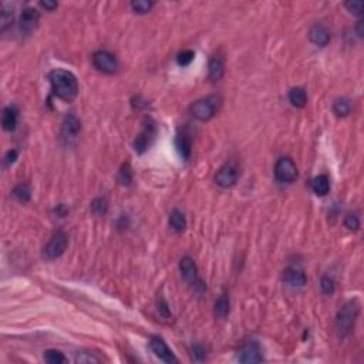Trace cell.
Returning a JSON list of instances; mask_svg holds the SVG:
<instances>
[{
    "label": "cell",
    "instance_id": "cell-1",
    "mask_svg": "<svg viewBox=\"0 0 364 364\" xmlns=\"http://www.w3.org/2000/svg\"><path fill=\"white\" fill-rule=\"evenodd\" d=\"M49 80H50L52 90L56 97L64 101H73L77 97L78 83L73 73L63 70V68H56L49 74Z\"/></svg>",
    "mask_w": 364,
    "mask_h": 364
},
{
    "label": "cell",
    "instance_id": "cell-2",
    "mask_svg": "<svg viewBox=\"0 0 364 364\" xmlns=\"http://www.w3.org/2000/svg\"><path fill=\"white\" fill-rule=\"evenodd\" d=\"M359 311H360V307L357 302L354 300L347 302L339 310L336 316V332L339 334V337H346L352 333L356 320H357V316H359Z\"/></svg>",
    "mask_w": 364,
    "mask_h": 364
},
{
    "label": "cell",
    "instance_id": "cell-3",
    "mask_svg": "<svg viewBox=\"0 0 364 364\" xmlns=\"http://www.w3.org/2000/svg\"><path fill=\"white\" fill-rule=\"evenodd\" d=\"M221 103L222 100L219 96H208L196 100L191 106V114L199 121H208L218 113Z\"/></svg>",
    "mask_w": 364,
    "mask_h": 364
},
{
    "label": "cell",
    "instance_id": "cell-4",
    "mask_svg": "<svg viewBox=\"0 0 364 364\" xmlns=\"http://www.w3.org/2000/svg\"><path fill=\"white\" fill-rule=\"evenodd\" d=\"M68 246V236L65 235L64 232L59 231L56 232L52 239L49 241V243L44 246L43 249V257L47 260H53L60 257L65 252V249Z\"/></svg>",
    "mask_w": 364,
    "mask_h": 364
},
{
    "label": "cell",
    "instance_id": "cell-5",
    "mask_svg": "<svg viewBox=\"0 0 364 364\" xmlns=\"http://www.w3.org/2000/svg\"><path fill=\"white\" fill-rule=\"evenodd\" d=\"M238 178H239V167L236 165V162L229 161L216 171L215 183L221 188H231L238 182Z\"/></svg>",
    "mask_w": 364,
    "mask_h": 364
},
{
    "label": "cell",
    "instance_id": "cell-6",
    "mask_svg": "<svg viewBox=\"0 0 364 364\" xmlns=\"http://www.w3.org/2000/svg\"><path fill=\"white\" fill-rule=\"evenodd\" d=\"M275 177L276 180L285 183H292L298 178V167L292 158L283 157L275 165Z\"/></svg>",
    "mask_w": 364,
    "mask_h": 364
},
{
    "label": "cell",
    "instance_id": "cell-7",
    "mask_svg": "<svg viewBox=\"0 0 364 364\" xmlns=\"http://www.w3.org/2000/svg\"><path fill=\"white\" fill-rule=\"evenodd\" d=\"M93 64L101 73L106 74H114L118 68V61L116 56L108 52H97L93 56Z\"/></svg>",
    "mask_w": 364,
    "mask_h": 364
},
{
    "label": "cell",
    "instance_id": "cell-8",
    "mask_svg": "<svg viewBox=\"0 0 364 364\" xmlns=\"http://www.w3.org/2000/svg\"><path fill=\"white\" fill-rule=\"evenodd\" d=\"M239 363H260L263 362L262 347L257 342H247L238 354Z\"/></svg>",
    "mask_w": 364,
    "mask_h": 364
},
{
    "label": "cell",
    "instance_id": "cell-9",
    "mask_svg": "<svg viewBox=\"0 0 364 364\" xmlns=\"http://www.w3.org/2000/svg\"><path fill=\"white\" fill-rule=\"evenodd\" d=\"M150 347L151 350L155 353L157 357H160L162 362H165V363H178V359L174 356V353L171 352V349L167 346V343L164 342L161 337H157V336H154V337H151V342H150Z\"/></svg>",
    "mask_w": 364,
    "mask_h": 364
},
{
    "label": "cell",
    "instance_id": "cell-10",
    "mask_svg": "<svg viewBox=\"0 0 364 364\" xmlns=\"http://www.w3.org/2000/svg\"><path fill=\"white\" fill-rule=\"evenodd\" d=\"M39 19H40V14H39V11L36 10V9H33V7L24 9V10L22 11L20 23H19V26H20V32H22L23 34H26V36L32 34V33L36 30L37 24H39Z\"/></svg>",
    "mask_w": 364,
    "mask_h": 364
},
{
    "label": "cell",
    "instance_id": "cell-11",
    "mask_svg": "<svg viewBox=\"0 0 364 364\" xmlns=\"http://www.w3.org/2000/svg\"><path fill=\"white\" fill-rule=\"evenodd\" d=\"M309 39L313 44L323 47L330 42V32L324 24L316 23L314 26H311L310 32H309Z\"/></svg>",
    "mask_w": 364,
    "mask_h": 364
},
{
    "label": "cell",
    "instance_id": "cell-12",
    "mask_svg": "<svg viewBox=\"0 0 364 364\" xmlns=\"http://www.w3.org/2000/svg\"><path fill=\"white\" fill-rule=\"evenodd\" d=\"M180 270H181L182 278L185 279V282H188L189 285H195L198 282V269H196L193 259H191V257L181 259Z\"/></svg>",
    "mask_w": 364,
    "mask_h": 364
},
{
    "label": "cell",
    "instance_id": "cell-13",
    "mask_svg": "<svg viewBox=\"0 0 364 364\" xmlns=\"http://www.w3.org/2000/svg\"><path fill=\"white\" fill-rule=\"evenodd\" d=\"M283 280L289 285L290 288H303L307 283L306 275L296 268H288L283 272Z\"/></svg>",
    "mask_w": 364,
    "mask_h": 364
},
{
    "label": "cell",
    "instance_id": "cell-14",
    "mask_svg": "<svg viewBox=\"0 0 364 364\" xmlns=\"http://www.w3.org/2000/svg\"><path fill=\"white\" fill-rule=\"evenodd\" d=\"M63 135L65 138H75L81 129V124L80 120L75 117L74 114H68L65 116L64 121H63Z\"/></svg>",
    "mask_w": 364,
    "mask_h": 364
},
{
    "label": "cell",
    "instance_id": "cell-15",
    "mask_svg": "<svg viewBox=\"0 0 364 364\" xmlns=\"http://www.w3.org/2000/svg\"><path fill=\"white\" fill-rule=\"evenodd\" d=\"M208 68H209V78L212 81H219L224 77V73H225V63H224L222 56H219V54L214 56L209 60Z\"/></svg>",
    "mask_w": 364,
    "mask_h": 364
},
{
    "label": "cell",
    "instance_id": "cell-16",
    "mask_svg": "<svg viewBox=\"0 0 364 364\" xmlns=\"http://www.w3.org/2000/svg\"><path fill=\"white\" fill-rule=\"evenodd\" d=\"M152 135H154V127L152 125H147L144 131L139 134L137 139H135V151L142 154L144 151H147V148L150 147L151 139H152Z\"/></svg>",
    "mask_w": 364,
    "mask_h": 364
},
{
    "label": "cell",
    "instance_id": "cell-17",
    "mask_svg": "<svg viewBox=\"0 0 364 364\" xmlns=\"http://www.w3.org/2000/svg\"><path fill=\"white\" fill-rule=\"evenodd\" d=\"M17 117L19 113L14 107H6L3 111V117H1V124L3 128L6 131H14L16 125H17Z\"/></svg>",
    "mask_w": 364,
    "mask_h": 364
},
{
    "label": "cell",
    "instance_id": "cell-18",
    "mask_svg": "<svg viewBox=\"0 0 364 364\" xmlns=\"http://www.w3.org/2000/svg\"><path fill=\"white\" fill-rule=\"evenodd\" d=\"M311 189L313 192L319 196H324L330 191V181L327 178V175H319L311 181Z\"/></svg>",
    "mask_w": 364,
    "mask_h": 364
},
{
    "label": "cell",
    "instance_id": "cell-19",
    "mask_svg": "<svg viewBox=\"0 0 364 364\" xmlns=\"http://www.w3.org/2000/svg\"><path fill=\"white\" fill-rule=\"evenodd\" d=\"M289 101L295 107H304L307 103V94L302 87H293L289 91Z\"/></svg>",
    "mask_w": 364,
    "mask_h": 364
},
{
    "label": "cell",
    "instance_id": "cell-20",
    "mask_svg": "<svg viewBox=\"0 0 364 364\" xmlns=\"http://www.w3.org/2000/svg\"><path fill=\"white\" fill-rule=\"evenodd\" d=\"M229 306H231L229 298H228L226 295H221V296L216 299V302H215V307H214L215 316H216L218 319H225L226 316L229 314Z\"/></svg>",
    "mask_w": 364,
    "mask_h": 364
},
{
    "label": "cell",
    "instance_id": "cell-21",
    "mask_svg": "<svg viewBox=\"0 0 364 364\" xmlns=\"http://www.w3.org/2000/svg\"><path fill=\"white\" fill-rule=\"evenodd\" d=\"M175 144H177V150L180 152V155H181L183 160H188L189 155H191V147H192L189 137L185 135V134L178 135V137H177V141H175Z\"/></svg>",
    "mask_w": 364,
    "mask_h": 364
},
{
    "label": "cell",
    "instance_id": "cell-22",
    "mask_svg": "<svg viewBox=\"0 0 364 364\" xmlns=\"http://www.w3.org/2000/svg\"><path fill=\"white\" fill-rule=\"evenodd\" d=\"M170 225L175 232H182L186 228V218L181 211L175 209L170 215Z\"/></svg>",
    "mask_w": 364,
    "mask_h": 364
},
{
    "label": "cell",
    "instance_id": "cell-23",
    "mask_svg": "<svg viewBox=\"0 0 364 364\" xmlns=\"http://www.w3.org/2000/svg\"><path fill=\"white\" fill-rule=\"evenodd\" d=\"M350 101L347 98H337L334 103H333V113L337 116V117H346L350 114Z\"/></svg>",
    "mask_w": 364,
    "mask_h": 364
},
{
    "label": "cell",
    "instance_id": "cell-24",
    "mask_svg": "<svg viewBox=\"0 0 364 364\" xmlns=\"http://www.w3.org/2000/svg\"><path fill=\"white\" fill-rule=\"evenodd\" d=\"M32 191L27 185H19L13 189V196L19 201V202H27L30 199Z\"/></svg>",
    "mask_w": 364,
    "mask_h": 364
},
{
    "label": "cell",
    "instance_id": "cell-25",
    "mask_svg": "<svg viewBox=\"0 0 364 364\" xmlns=\"http://www.w3.org/2000/svg\"><path fill=\"white\" fill-rule=\"evenodd\" d=\"M44 360L50 364L65 363L64 354L61 353V352H59V350H47L44 353Z\"/></svg>",
    "mask_w": 364,
    "mask_h": 364
},
{
    "label": "cell",
    "instance_id": "cell-26",
    "mask_svg": "<svg viewBox=\"0 0 364 364\" xmlns=\"http://www.w3.org/2000/svg\"><path fill=\"white\" fill-rule=\"evenodd\" d=\"M107 209H108V202L106 198H97V199L93 201V204H91V211H93L96 215H98V216L106 215Z\"/></svg>",
    "mask_w": 364,
    "mask_h": 364
},
{
    "label": "cell",
    "instance_id": "cell-27",
    "mask_svg": "<svg viewBox=\"0 0 364 364\" xmlns=\"http://www.w3.org/2000/svg\"><path fill=\"white\" fill-rule=\"evenodd\" d=\"M118 181L121 182L122 185H129L132 181V171H131V167L129 164H124L121 167V170L118 172Z\"/></svg>",
    "mask_w": 364,
    "mask_h": 364
},
{
    "label": "cell",
    "instance_id": "cell-28",
    "mask_svg": "<svg viewBox=\"0 0 364 364\" xmlns=\"http://www.w3.org/2000/svg\"><path fill=\"white\" fill-rule=\"evenodd\" d=\"M13 19V11L7 6H1V13H0V27L1 30H6V27L11 23Z\"/></svg>",
    "mask_w": 364,
    "mask_h": 364
},
{
    "label": "cell",
    "instance_id": "cell-29",
    "mask_svg": "<svg viewBox=\"0 0 364 364\" xmlns=\"http://www.w3.org/2000/svg\"><path fill=\"white\" fill-rule=\"evenodd\" d=\"M154 3L152 1H147V0H137L131 3V7L135 13H148L152 9Z\"/></svg>",
    "mask_w": 364,
    "mask_h": 364
},
{
    "label": "cell",
    "instance_id": "cell-30",
    "mask_svg": "<svg viewBox=\"0 0 364 364\" xmlns=\"http://www.w3.org/2000/svg\"><path fill=\"white\" fill-rule=\"evenodd\" d=\"M193 57H195V53L192 50H182L181 53L178 54V57H177V61H178L180 65L185 67V65H189L192 63Z\"/></svg>",
    "mask_w": 364,
    "mask_h": 364
},
{
    "label": "cell",
    "instance_id": "cell-31",
    "mask_svg": "<svg viewBox=\"0 0 364 364\" xmlns=\"http://www.w3.org/2000/svg\"><path fill=\"white\" fill-rule=\"evenodd\" d=\"M320 288L323 290V293L326 295H333L334 289H336V285H334V280L330 276H323L320 280Z\"/></svg>",
    "mask_w": 364,
    "mask_h": 364
},
{
    "label": "cell",
    "instance_id": "cell-32",
    "mask_svg": "<svg viewBox=\"0 0 364 364\" xmlns=\"http://www.w3.org/2000/svg\"><path fill=\"white\" fill-rule=\"evenodd\" d=\"M346 7L350 13L360 16L363 13V1H360V0H349L346 3Z\"/></svg>",
    "mask_w": 364,
    "mask_h": 364
},
{
    "label": "cell",
    "instance_id": "cell-33",
    "mask_svg": "<svg viewBox=\"0 0 364 364\" xmlns=\"http://www.w3.org/2000/svg\"><path fill=\"white\" fill-rule=\"evenodd\" d=\"M344 225H346L347 229H350V231H357L360 228V219L356 215H349L346 218V221H344Z\"/></svg>",
    "mask_w": 364,
    "mask_h": 364
},
{
    "label": "cell",
    "instance_id": "cell-34",
    "mask_svg": "<svg viewBox=\"0 0 364 364\" xmlns=\"http://www.w3.org/2000/svg\"><path fill=\"white\" fill-rule=\"evenodd\" d=\"M75 362L77 363H98L100 359H97L90 353H78L75 357Z\"/></svg>",
    "mask_w": 364,
    "mask_h": 364
},
{
    "label": "cell",
    "instance_id": "cell-35",
    "mask_svg": "<svg viewBox=\"0 0 364 364\" xmlns=\"http://www.w3.org/2000/svg\"><path fill=\"white\" fill-rule=\"evenodd\" d=\"M158 310H160L161 314H162V316H165V317H170V316H171L170 309H168V304H167V302H165V300H160Z\"/></svg>",
    "mask_w": 364,
    "mask_h": 364
},
{
    "label": "cell",
    "instance_id": "cell-36",
    "mask_svg": "<svg viewBox=\"0 0 364 364\" xmlns=\"http://www.w3.org/2000/svg\"><path fill=\"white\" fill-rule=\"evenodd\" d=\"M193 356L196 357V360H202L205 359V350L202 346H199V344H196V346H193Z\"/></svg>",
    "mask_w": 364,
    "mask_h": 364
},
{
    "label": "cell",
    "instance_id": "cell-37",
    "mask_svg": "<svg viewBox=\"0 0 364 364\" xmlns=\"http://www.w3.org/2000/svg\"><path fill=\"white\" fill-rule=\"evenodd\" d=\"M17 158V151H9L7 154H6V157H4V162H6V165H11L14 161Z\"/></svg>",
    "mask_w": 364,
    "mask_h": 364
},
{
    "label": "cell",
    "instance_id": "cell-38",
    "mask_svg": "<svg viewBox=\"0 0 364 364\" xmlns=\"http://www.w3.org/2000/svg\"><path fill=\"white\" fill-rule=\"evenodd\" d=\"M40 6L42 7H44L46 10H54L59 4L56 3V1H50V0H46V1H40Z\"/></svg>",
    "mask_w": 364,
    "mask_h": 364
},
{
    "label": "cell",
    "instance_id": "cell-39",
    "mask_svg": "<svg viewBox=\"0 0 364 364\" xmlns=\"http://www.w3.org/2000/svg\"><path fill=\"white\" fill-rule=\"evenodd\" d=\"M362 27H363V22H359V24H357V33H359L360 37H363V30H362Z\"/></svg>",
    "mask_w": 364,
    "mask_h": 364
}]
</instances>
